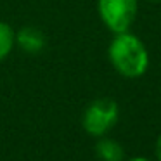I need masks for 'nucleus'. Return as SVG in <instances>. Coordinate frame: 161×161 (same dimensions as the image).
Here are the masks:
<instances>
[{"instance_id":"obj_1","label":"nucleus","mask_w":161,"mask_h":161,"mask_svg":"<svg viewBox=\"0 0 161 161\" xmlns=\"http://www.w3.org/2000/svg\"><path fill=\"white\" fill-rule=\"evenodd\" d=\"M109 61L119 75L126 78H139L149 66V54L142 40L132 33H116L109 45Z\"/></svg>"},{"instance_id":"obj_2","label":"nucleus","mask_w":161,"mask_h":161,"mask_svg":"<svg viewBox=\"0 0 161 161\" xmlns=\"http://www.w3.org/2000/svg\"><path fill=\"white\" fill-rule=\"evenodd\" d=\"M99 14L111 31H128L137 14V0H99Z\"/></svg>"},{"instance_id":"obj_3","label":"nucleus","mask_w":161,"mask_h":161,"mask_svg":"<svg viewBox=\"0 0 161 161\" xmlns=\"http://www.w3.org/2000/svg\"><path fill=\"white\" fill-rule=\"evenodd\" d=\"M118 121V104L113 99H97L83 114V128L90 135L101 137Z\"/></svg>"},{"instance_id":"obj_4","label":"nucleus","mask_w":161,"mask_h":161,"mask_svg":"<svg viewBox=\"0 0 161 161\" xmlns=\"http://www.w3.org/2000/svg\"><path fill=\"white\" fill-rule=\"evenodd\" d=\"M18 43L23 50L30 54H36L45 47V35L40 31L38 28H33V26H28V28H23L18 35Z\"/></svg>"},{"instance_id":"obj_5","label":"nucleus","mask_w":161,"mask_h":161,"mask_svg":"<svg viewBox=\"0 0 161 161\" xmlns=\"http://www.w3.org/2000/svg\"><path fill=\"white\" fill-rule=\"evenodd\" d=\"M95 154L101 161H123L125 151L116 140L102 139L95 144Z\"/></svg>"},{"instance_id":"obj_6","label":"nucleus","mask_w":161,"mask_h":161,"mask_svg":"<svg viewBox=\"0 0 161 161\" xmlns=\"http://www.w3.org/2000/svg\"><path fill=\"white\" fill-rule=\"evenodd\" d=\"M14 45V31L9 25L0 21V61L11 52Z\"/></svg>"},{"instance_id":"obj_7","label":"nucleus","mask_w":161,"mask_h":161,"mask_svg":"<svg viewBox=\"0 0 161 161\" xmlns=\"http://www.w3.org/2000/svg\"><path fill=\"white\" fill-rule=\"evenodd\" d=\"M156 156H158V159L161 161V135L158 137V140H156Z\"/></svg>"},{"instance_id":"obj_8","label":"nucleus","mask_w":161,"mask_h":161,"mask_svg":"<svg viewBox=\"0 0 161 161\" xmlns=\"http://www.w3.org/2000/svg\"><path fill=\"white\" fill-rule=\"evenodd\" d=\"M130 161H149L147 158H133V159H130Z\"/></svg>"},{"instance_id":"obj_9","label":"nucleus","mask_w":161,"mask_h":161,"mask_svg":"<svg viewBox=\"0 0 161 161\" xmlns=\"http://www.w3.org/2000/svg\"><path fill=\"white\" fill-rule=\"evenodd\" d=\"M154 2H158V0H154Z\"/></svg>"}]
</instances>
